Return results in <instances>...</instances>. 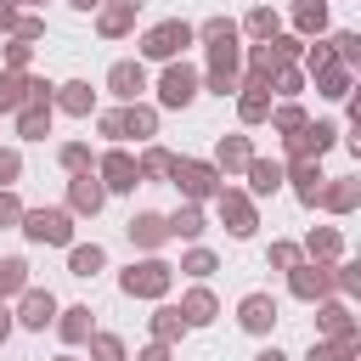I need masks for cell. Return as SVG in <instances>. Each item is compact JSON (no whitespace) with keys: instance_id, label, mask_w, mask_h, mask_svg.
<instances>
[{"instance_id":"cell-59","label":"cell","mask_w":361,"mask_h":361,"mask_svg":"<svg viewBox=\"0 0 361 361\" xmlns=\"http://www.w3.org/2000/svg\"><path fill=\"white\" fill-rule=\"evenodd\" d=\"M68 6H73V11H96L102 0H68Z\"/></svg>"},{"instance_id":"cell-48","label":"cell","mask_w":361,"mask_h":361,"mask_svg":"<svg viewBox=\"0 0 361 361\" xmlns=\"http://www.w3.org/2000/svg\"><path fill=\"white\" fill-rule=\"evenodd\" d=\"M6 39H23V45H39V39H45V17H39V11H23V17H17V28H11Z\"/></svg>"},{"instance_id":"cell-32","label":"cell","mask_w":361,"mask_h":361,"mask_svg":"<svg viewBox=\"0 0 361 361\" xmlns=\"http://www.w3.org/2000/svg\"><path fill=\"white\" fill-rule=\"evenodd\" d=\"M237 34H248L254 45H271V39L282 34V17H276L271 6H254V11H248V17L237 23Z\"/></svg>"},{"instance_id":"cell-45","label":"cell","mask_w":361,"mask_h":361,"mask_svg":"<svg viewBox=\"0 0 361 361\" xmlns=\"http://www.w3.org/2000/svg\"><path fill=\"white\" fill-rule=\"evenodd\" d=\"M299 259H305V254H299V243H288V237H271V248H265V265H271V271H282V276H288Z\"/></svg>"},{"instance_id":"cell-38","label":"cell","mask_w":361,"mask_h":361,"mask_svg":"<svg viewBox=\"0 0 361 361\" xmlns=\"http://www.w3.org/2000/svg\"><path fill=\"white\" fill-rule=\"evenodd\" d=\"M305 85H310V79H305V68H299V62H288V68H276V79H271V102H299V96H305Z\"/></svg>"},{"instance_id":"cell-22","label":"cell","mask_w":361,"mask_h":361,"mask_svg":"<svg viewBox=\"0 0 361 361\" xmlns=\"http://www.w3.org/2000/svg\"><path fill=\"white\" fill-rule=\"evenodd\" d=\"M243 180H248L243 192H248L254 203H259V197H276V192H282V158H259V152H254L248 169H243Z\"/></svg>"},{"instance_id":"cell-4","label":"cell","mask_w":361,"mask_h":361,"mask_svg":"<svg viewBox=\"0 0 361 361\" xmlns=\"http://www.w3.org/2000/svg\"><path fill=\"white\" fill-rule=\"evenodd\" d=\"M169 186L180 192V203H214V192H220L226 180L214 175V164H209V158H175Z\"/></svg>"},{"instance_id":"cell-28","label":"cell","mask_w":361,"mask_h":361,"mask_svg":"<svg viewBox=\"0 0 361 361\" xmlns=\"http://www.w3.org/2000/svg\"><path fill=\"white\" fill-rule=\"evenodd\" d=\"M102 271H107V248H102V243H68V276L90 282V276H102Z\"/></svg>"},{"instance_id":"cell-60","label":"cell","mask_w":361,"mask_h":361,"mask_svg":"<svg viewBox=\"0 0 361 361\" xmlns=\"http://www.w3.org/2000/svg\"><path fill=\"white\" fill-rule=\"evenodd\" d=\"M51 361H85V355H73V350H62V355H51Z\"/></svg>"},{"instance_id":"cell-5","label":"cell","mask_w":361,"mask_h":361,"mask_svg":"<svg viewBox=\"0 0 361 361\" xmlns=\"http://www.w3.org/2000/svg\"><path fill=\"white\" fill-rule=\"evenodd\" d=\"M214 214H220L226 237H237V243H248V237L259 231V203H254L243 186H220V192H214Z\"/></svg>"},{"instance_id":"cell-19","label":"cell","mask_w":361,"mask_h":361,"mask_svg":"<svg viewBox=\"0 0 361 361\" xmlns=\"http://www.w3.org/2000/svg\"><path fill=\"white\" fill-rule=\"evenodd\" d=\"M316 209H327V214H355V209H361V180H355V175H327Z\"/></svg>"},{"instance_id":"cell-37","label":"cell","mask_w":361,"mask_h":361,"mask_svg":"<svg viewBox=\"0 0 361 361\" xmlns=\"http://www.w3.org/2000/svg\"><path fill=\"white\" fill-rule=\"evenodd\" d=\"M23 288H28V259L23 254H6L0 259V305H11Z\"/></svg>"},{"instance_id":"cell-31","label":"cell","mask_w":361,"mask_h":361,"mask_svg":"<svg viewBox=\"0 0 361 361\" xmlns=\"http://www.w3.org/2000/svg\"><path fill=\"white\" fill-rule=\"evenodd\" d=\"M51 118H56L51 102H23V107H17V135H23V141H45V135H51Z\"/></svg>"},{"instance_id":"cell-56","label":"cell","mask_w":361,"mask_h":361,"mask_svg":"<svg viewBox=\"0 0 361 361\" xmlns=\"http://www.w3.org/2000/svg\"><path fill=\"white\" fill-rule=\"evenodd\" d=\"M17 17H23V6H17V0H0V34H11Z\"/></svg>"},{"instance_id":"cell-13","label":"cell","mask_w":361,"mask_h":361,"mask_svg":"<svg viewBox=\"0 0 361 361\" xmlns=\"http://www.w3.org/2000/svg\"><path fill=\"white\" fill-rule=\"evenodd\" d=\"M73 220H96L102 209H107V192H102V180H96V169H85V175H68V203H62Z\"/></svg>"},{"instance_id":"cell-39","label":"cell","mask_w":361,"mask_h":361,"mask_svg":"<svg viewBox=\"0 0 361 361\" xmlns=\"http://www.w3.org/2000/svg\"><path fill=\"white\" fill-rule=\"evenodd\" d=\"M237 118H243V130L265 124L271 118V90H237Z\"/></svg>"},{"instance_id":"cell-62","label":"cell","mask_w":361,"mask_h":361,"mask_svg":"<svg viewBox=\"0 0 361 361\" xmlns=\"http://www.w3.org/2000/svg\"><path fill=\"white\" fill-rule=\"evenodd\" d=\"M118 6H135V11H141V6H147V0H118Z\"/></svg>"},{"instance_id":"cell-21","label":"cell","mask_w":361,"mask_h":361,"mask_svg":"<svg viewBox=\"0 0 361 361\" xmlns=\"http://www.w3.org/2000/svg\"><path fill=\"white\" fill-rule=\"evenodd\" d=\"M248 158H254V141H248V135H220L209 164H214V175H220V180H231V175H243V169H248Z\"/></svg>"},{"instance_id":"cell-18","label":"cell","mask_w":361,"mask_h":361,"mask_svg":"<svg viewBox=\"0 0 361 361\" xmlns=\"http://www.w3.org/2000/svg\"><path fill=\"white\" fill-rule=\"evenodd\" d=\"M118 135L147 147V141L158 135V107H152L147 96H141V102H124V107H118Z\"/></svg>"},{"instance_id":"cell-15","label":"cell","mask_w":361,"mask_h":361,"mask_svg":"<svg viewBox=\"0 0 361 361\" xmlns=\"http://www.w3.org/2000/svg\"><path fill=\"white\" fill-rule=\"evenodd\" d=\"M322 158H293V164H282V186L305 203V209H316V197H322Z\"/></svg>"},{"instance_id":"cell-14","label":"cell","mask_w":361,"mask_h":361,"mask_svg":"<svg viewBox=\"0 0 361 361\" xmlns=\"http://www.w3.org/2000/svg\"><path fill=\"white\" fill-rule=\"evenodd\" d=\"M288 293H293L299 305H316V299H327V293H333V265L299 259V265L288 271Z\"/></svg>"},{"instance_id":"cell-10","label":"cell","mask_w":361,"mask_h":361,"mask_svg":"<svg viewBox=\"0 0 361 361\" xmlns=\"http://www.w3.org/2000/svg\"><path fill=\"white\" fill-rule=\"evenodd\" d=\"M56 310H62V305H56V293L28 282V288L17 293V305H11V322H17L23 333H45V327L56 322Z\"/></svg>"},{"instance_id":"cell-34","label":"cell","mask_w":361,"mask_h":361,"mask_svg":"<svg viewBox=\"0 0 361 361\" xmlns=\"http://www.w3.org/2000/svg\"><path fill=\"white\" fill-rule=\"evenodd\" d=\"M135 164H141V186H158V180H169V169H175V152H169V147H158V141H147Z\"/></svg>"},{"instance_id":"cell-3","label":"cell","mask_w":361,"mask_h":361,"mask_svg":"<svg viewBox=\"0 0 361 361\" xmlns=\"http://www.w3.org/2000/svg\"><path fill=\"white\" fill-rule=\"evenodd\" d=\"M186 45H197L192 39V23L186 17H164V23H152L135 39V56L141 62H175V56H186Z\"/></svg>"},{"instance_id":"cell-53","label":"cell","mask_w":361,"mask_h":361,"mask_svg":"<svg viewBox=\"0 0 361 361\" xmlns=\"http://www.w3.org/2000/svg\"><path fill=\"white\" fill-rule=\"evenodd\" d=\"M271 45H276V56H282V62H299V56H305V45H310V39H299V34H276V39H271Z\"/></svg>"},{"instance_id":"cell-11","label":"cell","mask_w":361,"mask_h":361,"mask_svg":"<svg viewBox=\"0 0 361 361\" xmlns=\"http://www.w3.org/2000/svg\"><path fill=\"white\" fill-rule=\"evenodd\" d=\"M276 316H282V305H276V293H265V288H248V293L237 299V327H243L248 338H271Z\"/></svg>"},{"instance_id":"cell-51","label":"cell","mask_w":361,"mask_h":361,"mask_svg":"<svg viewBox=\"0 0 361 361\" xmlns=\"http://www.w3.org/2000/svg\"><path fill=\"white\" fill-rule=\"evenodd\" d=\"M299 62H305V79H310V73L333 68V45H327V39H316V45H305V56H299Z\"/></svg>"},{"instance_id":"cell-41","label":"cell","mask_w":361,"mask_h":361,"mask_svg":"<svg viewBox=\"0 0 361 361\" xmlns=\"http://www.w3.org/2000/svg\"><path fill=\"white\" fill-rule=\"evenodd\" d=\"M327 45H333V62H338V68H350V73L361 68V34H355V28H338Z\"/></svg>"},{"instance_id":"cell-43","label":"cell","mask_w":361,"mask_h":361,"mask_svg":"<svg viewBox=\"0 0 361 361\" xmlns=\"http://www.w3.org/2000/svg\"><path fill=\"white\" fill-rule=\"evenodd\" d=\"M56 164L68 175H85V169H96V152H90V141H62L56 147Z\"/></svg>"},{"instance_id":"cell-6","label":"cell","mask_w":361,"mask_h":361,"mask_svg":"<svg viewBox=\"0 0 361 361\" xmlns=\"http://www.w3.org/2000/svg\"><path fill=\"white\" fill-rule=\"evenodd\" d=\"M338 124L333 118H305L293 135H282V164H293V158H322V152H333L338 147Z\"/></svg>"},{"instance_id":"cell-25","label":"cell","mask_w":361,"mask_h":361,"mask_svg":"<svg viewBox=\"0 0 361 361\" xmlns=\"http://www.w3.org/2000/svg\"><path fill=\"white\" fill-rule=\"evenodd\" d=\"M180 316H186V327H209L214 316H220V299H214V288L209 282H192L186 293H180V305H175Z\"/></svg>"},{"instance_id":"cell-49","label":"cell","mask_w":361,"mask_h":361,"mask_svg":"<svg viewBox=\"0 0 361 361\" xmlns=\"http://www.w3.org/2000/svg\"><path fill=\"white\" fill-rule=\"evenodd\" d=\"M28 62H34V45H23V39H6V51H0V68H6V73H28Z\"/></svg>"},{"instance_id":"cell-7","label":"cell","mask_w":361,"mask_h":361,"mask_svg":"<svg viewBox=\"0 0 361 361\" xmlns=\"http://www.w3.org/2000/svg\"><path fill=\"white\" fill-rule=\"evenodd\" d=\"M197 73H203V90H214V96H237V79H243V45H209Z\"/></svg>"},{"instance_id":"cell-17","label":"cell","mask_w":361,"mask_h":361,"mask_svg":"<svg viewBox=\"0 0 361 361\" xmlns=\"http://www.w3.org/2000/svg\"><path fill=\"white\" fill-rule=\"evenodd\" d=\"M124 231H130V243H135L141 254H158V248L169 243V220H164L158 209H135V214L124 220Z\"/></svg>"},{"instance_id":"cell-29","label":"cell","mask_w":361,"mask_h":361,"mask_svg":"<svg viewBox=\"0 0 361 361\" xmlns=\"http://www.w3.org/2000/svg\"><path fill=\"white\" fill-rule=\"evenodd\" d=\"M288 23H293L299 39L327 34V0H293V6H288Z\"/></svg>"},{"instance_id":"cell-33","label":"cell","mask_w":361,"mask_h":361,"mask_svg":"<svg viewBox=\"0 0 361 361\" xmlns=\"http://www.w3.org/2000/svg\"><path fill=\"white\" fill-rule=\"evenodd\" d=\"M310 85H316V96H322V102H344V96L355 90V73L333 62V68H322V73H310Z\"/></svg>"},{"instance_id":"cell-30","label":"cell","mask_w":361,"mask_h":361,"mask_svg":"<svg viewBox=\"0 0 361 361\" xmlns=\"http://www.w3.org/2000/svg\"><path fill=\"white\" fill-rule=\"evenodd\" d=\"M135 28V6H118V0H102L96 6V34L102 39H124Z\"/></svg>"},{"instance_id":"cell-23","label":"cell","mask_w":361,"mask_h":361,"mask_svg":"<svg viewBox=\"0 0 361 361\" xmlns=\"http://www.w3.org/2000/svg\"><path fill=\"white\" fill-rule=\"evenodd\" d=\"M299 254L316 259V265H338V259H344V231H338V226H310L305 243H299Z\"/></svg>"},{"instance_id":"cell-47","label":"cell","mask_w":361,"mask_h":361,"mask_svg":"<svg viewBox=\"0 0 361 361\" xmlns=\"http://www.w3.org/2000/svg\"><path fill=\"white\" fill-rule=\"evenodd\" d=\"M23 90H28V73H6L0 68V113H17L23 107Z\"/></svg>"},{"instance_id":"cell-12","label":"cell","mask_w":361,"mask_h":361,"mask_svg":"<svg viewBox=\"0 0 361 361\" xmlns=\"http://www.w3.org/2000/svg\"><path fill=\"white\" fill-rule=\"evenodd\" d=\"M152 90V79H147V62L141 56H118L113 68H107V96L124 107V102H141Z\"/></svg>"},{"instance_id":"cell-50","label":"cell","mask_w":361,"mask_h":361,"mask_svg":"<svg viewBox=\"0 0 361 361\" xmlns=\"http://www.w3.org/2000/svg\"><path fill=\"white\" fill-rule=\"evenodd\" d=\"M23 226V197H17V186H6L0 192V231H17Z\"/></svg>"},{"instance_id":"cell-40","label":"cell","mask_w":361,"mask_h":361,"mask_svg":"<svg viewBox=\"0 0 361 361\" xmlns=\"http://www.w3.org/2000/svg\"><path fill=\"white\" fill-rule=\"evenodd\" d=\"M361 355V338H316L305 350V361H355Z\"/></svg>"},{"instance_id":"cell-61","label":"cell","mask_w":361,"mask_h":361,"mask_svg":"<svg viewBox=\"0 0 361 361\" xmlns=\"http://www.w3.org/2000/svg\"><path fill=\"white\" fill-rule=\"evenodd\" d=\"M17 6H28V11H45V0H17Z\"/></svg>"},{"instance_id":"cell-54","label":"cell","mask_w":361,"mask_h":361,"mask_svg":"<svg viewBox=\"0 0 361 361\" xmlns=\"http://www.w3.org/2000/svg\"><path fill=\"white\" fill-rule=\"evenodd\" d=\"M90 118H96V130H102L113 147H124V135H118V107H107V113H90Z\"/></svg>"},{"instance_id":"cell-42","label":"cell","mask_w":361,"mask_h":361,"mask_svg":"<svg viewBox=\"0 0 361 361\" xmlns=\"http://www.w3.org/2000/svg\"><path fill=\"white\" fill-rule=\"evenodd\" d=\"M305 118H310V113H305L299 102H271V118H265V124H271V135H293Z\"/></svg>"},{"instance_id":"cell-27","label":"cell","mask_w":361,"mask_h":361,"mask_svg":"<svg viewBox=\"0 0 361 361\" xmlns=\"http://www.w3.org/2000/svg\"><path fill=\"white\" fill-rule=\"evenodd\" d=\"M169 220V243H197L203 231H209V214H203V203H180L175 214H164Z\"/></svg>"},{"instance_id":"cell-46","label":"cell","mask_w":361,"mask_h":361,"mask_svg":"<svg viewBox=\"0 0 361 361\" xmlns=\"http://www.w3.org/2000/svg\"><path fill=\"white\" fill-rule=\"evenodd\" d=\"M361 293V265L355 259H338L333 265V299H355Z\"/></svg>"},{"instance_id":"cell-52","label":"cell","mask_w":361,"mask_h":361,"mask_svg":"<svg viewBox=\"0 0 361 361\" xmlns=\"http://www.w3.org/2000/svg\"><path fill=\"white\" fill-rule=\"evenodd\" d=\"M17 180H23V152L17 147H0V192L17 186Z\"/></svg>"},{"instance_id":"cell-26","label":"cell","mask_w":361,"mask_h":361,"mask_svg":"<svg viewBox=\"0 0 361 361\" xmlns=\"http://www.w3.org/2000/svg\"><path fill=\"white\" fill-rule=\"evenodd\" d=\"M147 333H152V344H169V350H175L192 327H186V316H180L175 305H164V299H158V310L147 316Z\"/></svg>"},{"instance_id":"cell-36","label":"cell","mask_w":361,"mask_h":361,"mask_svg":"<svg viewBox=\"0 0 361 361\" xmlns=\"http://www.w3.org/2000/svg\"><path fill=\"white\" fill-rule=\"evenodd\" d=\"M192 39H203V51H209V45H237L243 34L231 17H203V23H192Z\"/></svg>"},{"instance_id":"cell-57","label":"cell","mask_w":361,"mask_h":361,"mask_svg":"<svg viewBox=\"0 0 361 361\" xmlns=\"http://www.w3.org/2000/svg\"><path fill=\"white\" fill-rule=\"evenodd\" d=\"M254 361H293L288 350H276V344H265V350H254Z\"/></svg>"},{"instance_id":"cell-2","label":"cell","mask_w":361,"mask_h":361,"mask_svg":"<svg viewBox=\"0 0 361 361\" xmlns=\"http://www.w3.org/2000/svg\"><path fill=\"white\" fill-rule=\"evenodd\" d=\"M152 90H158V102H152L158 113H186V107L197 102V90H203V73H197L186 56H175V62H164V73H158Z\"/></svg>"},{"instance_id":"cell-24","label":"cell","mask_w":361,"mask_h":361,"mask_svg":"<svg viewBox=\"0 0 361 361\" xmlns=\"http://www.w3.org/2000/svg\"><path fill=\"white\" fill-rule=\"evenodd\" d=\"M51 327H56V338H62L68 350H79V344L96 333V310H90V305H62Z\"/></svg>"},{"instance_id":"cell-20","label":"cell","mask_w":361,"mask_h":361,"mask_svg":"<svg viewBox=\"0 0 361 361\" xmlns=\"http://www.w3.org/2000/svg\"><path fill=\"white\" fill-rule=\"evenodd\" d=\"M51 107L68 113V118H90V113H96V90H90V79H62V85L51 90Z\"/></svg>"},{"instance_id":"cell-55","label":"cell","mask_w":361,"mask_h":361,"mask_svg":"<svg viewBox=\"0 0 361 361\" xmlns=\"http://www.w3.org/2000/svg\"><path fill=\"white\" fill-rule=\"evenodd\" d=\"M135 361H175V350H169V344H152V338H147V344L135 350Z\"/></svg>"},{"instance_id":"cell-58","label":"cell","mask_w":361,"mask_h":361,"mask_svg":"<svg viewBox=\"0 0 361 361\" xmlns=\"http://www.w3.org/2000/svg\"><path fill=\"white\" fill-rule=\"evenodd\" d=\"M11 333H17V322H11V305H0V344H6Z\"/></svg>"},{"instance_id":"cell-8","label":"cell","mask_w":361,"mask_h":361,"mask_svg":"<svg viewBox=\"0 0 361 361\" xmlns=\"http://www.w3.org/2000/svg\"><path fill=\"white\" fill-rule=\"evenodd\" d=\"M28 243L39 248H68L73 243V214L68 209H23V226H17Z\"/></svg>"},{"instance_id":"cell-16","label":"cell","mask_w":361,"mask_h":361,"mask_svg":"<svg viewBox=\"0 0 361 361\" xmlns=\"http://www.w3.org/2000/svg\"><path fill=\"white\" fill-rule=\"evenodd\" d=\"M316 333L322 338H361V322L350 316V299H316Z\"/></svg>"},{"instance_id":"cell-9","label":"cell","mask_w":361,"mask_h":361,"mask_svg":"<svg viewBox=\"0 0 361 361\" xmlns=\"http://www.w3.org/2000/svg\"><path fill=\"white\" fill-rule=\"evenodd\" d=\"M96 180H102L107 197H113V192H135V186H141V164H135V152H130V147H107V152L96 158Z\"/></svg>"},{"instance_id":"cell-35","label":"cell","mask_w":361,"mask_h":361,"mask_svg":"<svg viewBox=\"0 0 361 361\" xmlns=\"http://www.w3.org/2000/svg\"><path fill=\"white\" fill-rule=\"evenodd\" d=\"M180 276H192V282H209L214 271H220V254L214 248H203V243H186V254H180V265H175Z\"/></svg>"},{"instance_id":"cell-1","label":"cell","mask_w":361,"mask_h":361,"mask_svg":"<svg viewBox=\"0 0 361 361\" xmlns=\"http://www.w3.org/2000/svg\"><path fill=\"white\" fill-rule=\"evenodd\" d=\"M169 288H175V265L164 259V254H141V259H130L124 271H118V293L124 299H169Z\"/></svg>"},{"instance_id":"cell-44","label":"cell","mask_w":361,"mask_h":361,"mask_svg":"<svg viewBox=\"0 0 361 361\" xmlns=\"http://www.w3.org/2000/svg\"><path fill=\"white\" fill-rule=\"evenodd\" d=\"M85 350H90V361H130L124 338H118V333H102V327H96L90 338H85Z\"/></svg>"}]
</instances>
